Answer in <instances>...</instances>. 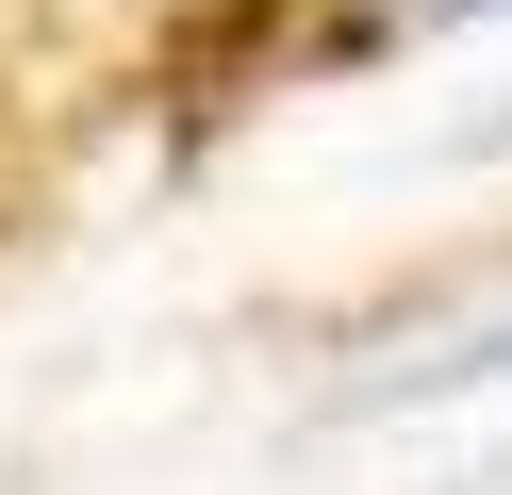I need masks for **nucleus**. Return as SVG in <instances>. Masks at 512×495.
Instances as JSON below:
<instances>
[{"instance_id":"nucleus-1","label":"nucleus","mask_w":512,"mask_h":495,"mask_svg":"<svg viewBox=\"0 0 512 495\" xmlns=\"http://www.w3.org/2000/svg\"><path fill=\"white\" fill-rule=\"evenodd\" d=\"M430 17H479V0H430Z\"/></svg>"},{"instance_id":"nucleus-2","label":"nucleus","mask_w":512,"mask_h":495,"mask_svg":"<svg viewBox=\"0 0 512 495\" xmlns=\"http://www.w3.org/2000/svg\"><path fill=\"white\" fill-rule=\"evenodd\" d=\"M496 149H512V116H496Z\"/></svg>"}]
</instances>
